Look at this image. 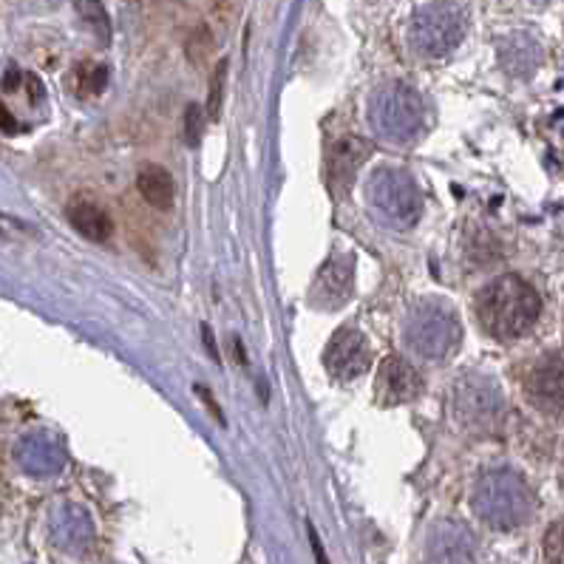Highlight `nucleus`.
Returning <instances> with one entry per match:
<instances>
[{
    "label": "nucleus",
    "instance_id": "1a4fd4ad",
    "mask_svg": "<svg viewBox=\"0 0 564 564\" xmlns=\"http://www.w3.org/2000/svg\"><path fill=\"white\" fill-rule=\"evenodd\" d=\"M369 360H372L369 344H366V335L358 333V329H338L326 344L324 366L338 383H349V380L360 378Z\"/></svg>",
    "mask_w": 564,
    "mask_h": 564
},
{
    "label": "nucleus",
    "instance_id": "423d86ee",
    "mask_svg": "<svg viewBox=\"0 0 564 564\" xmlns=\"http://www.w3.org/2000/svg\"><path fill=\"white\" fill-rule=\"evenodd\" d=\"M454 417L471 434H491L505 417L502 389L488 375H465L454 383Z\"/></svg>",
    "mask_w": 564,
    "mask_h": 564
},
{
    "label": "nucleus",
    "instance_id": "aec40b11",
    "mask_svg": "<svg viewBox=\"0 0 564 564\" xmlns=\"http://www.w3.org/2000/svg\"><path fill=\"white\" fill-rule=\"evenodd\" d=\"M205 111H202V106H196V102H191V106L185 108V140L187 145H199L202 140V131H205Z\"/></svg>",
    "mask_w": 564,
    "mask_h": 564
},
{
    "label": "nucleus",
    "instance_id": "9d476101",
    "mask_svg": "<svg viewBox=\"0 0 564 564\" xmlns=\"http://www.w3.org/2000/svg\"><path fill=\"white\" fill-rule=\"evenodd\" d=\"M355 284L352 252H335L333 259L321 267L313 284V304L321 310H340L349 301Z\"/></svg>",
    "mask_w": 564,
    "mask_h": 564
},
{
    "label": "nucleus",
    "instance_id": "f03ea898",
    "mask_svg": "<svg viewBox=\"0 0 564 564\" xmlns=\"http://www.w3.org/2000/svg\"><path fill=\"white\" fill-rule=\"evenodd\" d=\"M474 513L497 531H513L533 513V494L513 471H488L471 494Z\"/></svg>",
    "mask_w": 564,
    "mask_h": 564
},
{
    "label": "nucleus",
    "instance_id": "39448f33",
    "mask_svg": "<svg viewBox=\"0 0 564 564\" xmlns=\"http://www.w3.org/2000/svg\"><path fill=\"white\" fill-rule=\"evenodd\" d=\"M465 29V12L452 3V0H437V3H425L417 9V14L409 23V41L412 48L423 57H445L463 43Z\"/></svg>",
    "mask_w": 564,
    "mask_h": 564
},
{
    "label": "nucleus",
    "instance_id": "f8f14e48",
    "mask_svg": "<svg viewBox=\"0 0 564 564\" xmlns=\"http://www.w3.org/2000/svg\"><path fill=\"white\" fill-rule=\"evenodd\" d=\"M375 389H378V400L383 405L412 403L423 392V378H420V372L409 360H403L400 355H389L380 364Z\"/></svg>",
    "mask_w": 564,
    "mask_h": 564
},
{
    "label": "nucleus",
    "instance_id": "412c9836",
    "mask_svg": "<svg viewBox=\"0 0 564 564\" xmlns=\"http://www.w3.org/2000/svg\"><path fill=\"white\" fill-rule=\"evenodd\" d=\"M225 80H227V63H219V66H216V72H213V80H210V102H207V117H210V120H216L221 111Z\"/></svg>",
    "mask_w": 564,
    "mask_h": 564
},
{
    "label": "nucleus",
    "instance_id": "4be33fe9",
    "mask_svg": "<svg viewBox=\"0 0 564 564\" xmlns=\"http://www.w3.org/2000/svg\"><path fill=\"white\" fill-rule=\"evenodd\" d=\"M83 14H86V21L91 23V29L100 32L102 41H108V34H111V23H108V14L102 9L100 0H83Z\"/></svg>",
    "mask_w": 564,
    "mask_h": 564
},
{
    "label": "nucleus",
    "instance_id": "f3484780",
    "mask_svg": "<svg viewBox=\"0 0 564 564\" xmlns=\"http://www.w3.org/2000/svg\"><path fill=\"white\" fill-rule=\"evenodd\" d=\"M369 156V145H366L360 137H344L338 145L333 148V156H329V171H333V180L340 187H349L358 173L360 162Z\"/></svg>",
    "mask_w": 564,
    "mask_h": 564
},
{
    "label": "nucleus",
    "instance_id": "20e7f679",
    "mask_svg": "<svg viewBox=\"0 0 564 564\" xmlns=\"http://www.w3.org/2000/svg\"><path fill=\"white\" fill-rule=\"evenodd\" d=\"M369 122L389 142H412L425 122V102L417 88L389 80L375 88L369 100Z\"/></svg>",
    "mask_w": 564,
    "mask_h": 564
},
{
    "label": "nucleus",
    "instance_id": "dca6fc26",
    "mask_svg": "<svg viewBox=\"0 0 564 564\" xmlns=\"http://www.w3.org/2000/svg\"><path fill=\"white\" fill-rule=\"evenodd\" d=\"M68 221H72L74 230L80 232L83 239L88 241H106L111 239L113 232L111 216H108L106 207H100L97 202H74V205L68 207Z\"/></svg>",
    "mask_w": 564,
    "mask_h": 564
},
{
    "label": "nucleus",
    "instance_id": "6ab92c4d",
    "mask_svg": "<svg viewBox=\"0 0 564 564\" xmlns=\"http://www.w3.org/2000/svg\"><path fill=\"white\" fill-rule=\"evenodd\" d=\"M106 83H108L106 66L83 63V66L77 68V88H80V94H86V97H97V94L106 88Z\"/></svg>",
    "mask_w": 564,
    "mask_h": 564
},
{
    "label": "nucleus",
    "instance_id": "b1692460",
    "mask_svg": "<svg viewBox=\"0 0 564 564\" xmlns=\"http://www.w3.org/2000/svg\"><path fill=\"white\" fill-rule=\"evenodd\" d=\"M0 128H3V131L7 133H14L18 131V122H14V117H12V111H9L7 106H3V102H0Z\"/></svg>",
    "mask_w": 564,
    "mask_h": 564
},
{
    "label": "nucleus",
    "instance_id": "4468645a",
    "mask_svg": "<svg viewBox=\"0 0 564 564\" xmlns=\"http://www.w3.org/2000/svg\"><path fill=\"white\" fill-rule=\"evenodd\" d=\"M52 539L66 553H83L94 544V522L86 508L63 502L52 513Z\"/></svg>",
    "mask_w": 564,
    "mask_h": 564
},
{
    "label": "nucleus",
    "instance_id": "ddd939ff",
    "mask_svg": "<svg viewBox=\"0 0 564 564\" xmlns=\"http://www.w3.org/2000/svg\"><path fill=\"white\" fill-rule=\"evenodd\" d=\"M425 547V556L432 562H471L477 553V536L459 519H443L432 528Z\"/></svg>",
    "mask_w": 564,
    "mask_h": 564
},
{
    "label": "nucleus",
    "instance_id": "f257e3e1",
    "mask_svg": "<svg viewBox=\"0 0 564 564\" xmlns=\"http://www.w3.org/2000/svg\"><path fill=\"white\" fill-rule=\"evenodd\" d=\"M542 313V301L519 275H499L477 293V315L482 329L497 340L522 338Z\"/></svg>",
    "mask_w": 564,
    "mask_h": 564
},
{
    "label": "nucleus",
    "instance_id": "5701e85b",
    "mask_svg": "<svg viewBox=\"0 0 564 564\" xmlns=\"http://www.w3.org/2000/svg\"><path fill=\"white\" fill-rule=\"evenodd\" d=\"M544 558L553 564H562L564 562V528L562 522H556L551 528V533L544 536Z\"/></svg>",
    "mask_w": 564,
    "mask_h": 564
},
{
    "label": "nucleus",
    "instance_id": "6e6552de",
    "mask_svg": "<svg viewBox=\"0 0 564 564\" xmlns=\"http://www.w3.org/2000/svg\"><path fill=\"white\" fill-rule=\"evenodd\" d=\"M66 448L54 432H29L14 445V463L32 477H54L66 468Z\"/></svg>",
    "mask_w": 564,
    "mask_h": 564
},
{
    "label": "nucleus",
    "instance_id": "9b49d317",
    "mask_svg": "<svg viewBox=\"0 0 564 564\" xmlns=\"http://www.w3.org/2000/svg\"><path fill=\"white\" fill-rule=\"evenodd\" d=\"M562 349H553V352L542 355L539 364L533 366L528 380H524V389L531 394L533 403L539 409L551 414H562L564 409V378H562Z\"/></svg>",
    "mask_w": 564,
    "mask_h": 564
},
{
    "label": "nucleus",
    "instance_id": "7ed1b4c3",
    "mask_svg": "<svg viewBox=\"0 0 564 564\" xmlns=\"http://www.w3.org/2000/svg\"><path fill=\"white\" fill-rule=\"evenodd\" d=\"M405 344L425 360H443L463 338L457 310L443 299H423L409 310L403 324Z\"/></svg>",
    "mask_w": 564,
    "mask_h": 564
},
{
    "label": "nucleus",
    "instance_id": "2eb2a0df",
    "mask_svg": "<svg viewBox=\"0 0 564 564\" xmlns=\"http://www.w3.org/2000/svg\"><path fill=\"white\" fill-rule=\"evenodd\" d=\"M499 63L511 77H531L542 63V46L528 34H511L499 43Z\"/></svg>",
    "mask_w": 564,
    "mask_h": 564
},
{
    "label": "nucleus",
    "instance_id": "0eeeda50",
    "mask_svg": "<svg viewBox=\"0 0 564 564\" xmlns=\"http://www.w3.org/2000/svg\"><path fill=\"white\" fill-rule=\"evenodd\" d=\"M366 193H369L375 213L389 225L409 227L420 219L423 196H420V187L412 180V173L400 171V167H378L369 176Z\"/></svg>",
    "mask_w": 564,
    "mask_h": 564
},
{
    "label": "nucleus",
    "instance_id": "a211bd4d",
    "mask_svg": "<svg viewBox=\"0 0 564 564\" xmlns=\"http://www.w3.org/2000/svg\"><path fill=\"white\" fill-rule=\"evenodd\" d=\"M137 187H140L142 199L148 205L167 210L173 205V176L160 165H145L137 176Z\"/></svg>",
    "mask_w": 564,
    "mask_h": 564
}]
</instances>
